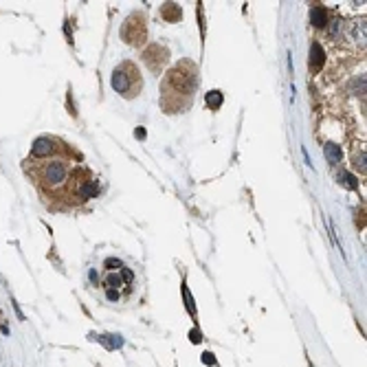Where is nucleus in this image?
Wrapping results in <instances>:
<instances>
[{
	"label": "nucleus",
	"mask_w": 367,
	"mask_h": 367,
	"mask_svg": "<svg viewBox=\"0 0 367 367\" xmlns=\"http://www.w3.org/2000/svg\"><path fill=\"white\" fill-rule=\"evenodd\" d=\"M352 29H354V38L358 42H365V20H354Z\"/></svg>",
	"instance_id": "obj_13"
},
{
	"label": "nucleus",
	"mask_w": 367,
	"mask_h": 367,
	"mask_svg": "<svg viewBox=\"0 0 367 367\" xmlns=\"http://www.w3.org/2000/svg\"><path fill=\"white\" fill-rule=\"evenodd\" d=\"M121 38L126 40L130 47H141V44L148 40V25H145V18L141 13H134L126 20V25L121 29Z\"/></svg>",
	"instance_id": "obj_3"
},
{
	"label": "nucleus",
	"mask_w": 367,
	"mask_h": 367,
	"mask_svg": "<svg viewBox=\"0 0 367 367\" xmlns=\"http://www.w3.org/2000/svg\"><path fill=\"white\" fill-rule=\"evenodd\" d=\"M339 180H341V185L348 187V189H356V187H358V180H356L352 174H348V172H343V174L339 176Z\"/></svg>",
	"instance_id": "obj_14"
},
{
	"label": "nucleus",
	"mask_w": 367,
	"mask_h": 367,
	"mask_svg": "<svg viewBox=\"0 0 367 367\" xmlns=\"http://www.w3.org/2000/svg\"><path fill=\"white\" fill-rule=\"evenodd\" d=\"M143 86V79L139 75V68L132 62H123L121 66H117L112 73V88L123 97H136L139 90Z\"/></svg>",
	"instance_id": "obj_2"
},
{
	"label": "nucleus",
	"mask_w": 367,
	"mask_h": 367,
	"mask_svg": "<svg viewBox=\"0 0 367 367\" xmlns=\"http://www.w3.org/2000/svg\"><path fill=\"white\" fill-rule=\"evenodd\" d=\"M310 22L314 27H324L326 22H328V11L324 9V7H312V11H310Z\"/></svg>",
	"instance_id": "obj_11"
},
{
	"label": "nucleus",
	"mask_w": 367,
	"mask_h": 367,
	"mask_svg": "<svg viewBox=\"0 0 367 367\" xmlns=\"http://www.w3.org/2000/svg\"><path fill=\"white\" fill-rule=\"evenodd\" d=\"M99 194V180H86L82 187H79L77 196L82 198V200H88V198H95Z\"/></svg>",
	"instance_id": "obj_8"
},
{
	"label": "nucleus",
	"mask_w": 367,
	"mask_h": 367,
	"mask_svg": "<svg viewBox=\"0 0 367 367\" xmlns=\"http://www.w3.org/2000/svg\"><path fill=\"white\" fill-rule=\"evenodd\" d=\"M182 297H185V304H187V308H189V314H192V317H196V308H194V304H192V295H189L187 286L182 288Z\"/></svg>",
	"instance_id": "obj_16"
},
{
	"label": "nucleus",
	"mask_w": 367,
	"mask_h": 367,
	"mask_svg": "<svg viewBox=\"0 0 367 367\" xmlns=\"http://www.w3.org/2000/svg\"><path fill=\"white\" fill-rule=\"evenodd\" d=\"M202 363H207V365H216V358H214V354H202Z\"/></svg>",
	"instance_id": "obj_18"
},
{
	"label": "nucleus",
	"mask_w": 367,
	"mask_h": 367,
	"mask_svg": "<svg viewBox=\"0 0 367 367\" xmlns=\"http://www.w3.org/2000/svg\"><path fill=\"white\" fill-rule=\"evenodd\" d=\"M356 167L365 174V152H363V154H358V156H356Z\"/></svg>",
	"instance_id": "obj_17"
},
{
	"label": "nucleus",
	"mask_w": 367,
	"mask_h": 367,
	"mask_svg": "<svg viewBox=\"0 0 367 367\" xmlns=\"http://www.w3.org/2000/svg\"><path fill=\"white\" fill-rule=\"evenodd\" d=\"M53 152H55V145H53V141H51V139H47V136L35 139V143H33V148H31V154H33V156H38V158L51 156Z\"/></svg>",
	"instance_id": "obj_6"
},
{
	"label": "nucleus",
	"mask_w": 367,
	"mask_h": 367,
	"mask_svg": "<svg viewBox=\"0 0 367 367\" xmlns=\"http://www.w3.org/2000/svg\"><path fill=\"white\" fill-rule=\"evenodd\" d=\"M192 343H200V332H198V330H192Z\"/></svg>",
	"instance_id": "obj_19"
},
{
	"label": "nucleus",
	"mask_w": 367,
	"mask_h": 367,
	"mask_svg": "<svg viewBox=\"0 0 367 367\" xmlns=\"http://www.w3.org/2000/svg\"><path fill=\"white\" fill-rule=\"evenodd\" d=\"M324 62H326V53H324V49H321V44L312 42V47H310V68L317 73V71H321Z\"/></svg>",
	"instance_id": "obj_7"
},
{
	"label": "nucleus",
	"mask_w": 367,
	"mask_h": 367,
	"mask_svg": "<svg viewBox=\"0 0 367 367\" xmlns=\"http://www.w3.org/2000/svg\"><path fill=\"white\" fill-rule=\"evenodd\" d=\"M204 101H207V106H209L211 110H218L220 106H222L224 97H222V93H220V90H211V93H207V97H204Z\"/></svg>",
	"instance_id": "obj_12"
},
{
	"label": "nucleus",
	"mask_w": 367,
	"mask_h": 367,
	"mask_svg": "<svg viewBox=\"0 0 367 367\" xmlns=\"http://www.w3.org/2000/svg\"><path fill=\"white\" fill-rule=\"evenodd\" d=\"M163 18L165 20H170V22H178L180 20V16H182V11H180V7L176 5V3H167L165 7H163Z\"/></svg>",
	"instance_id": "obj_10"
},
{
	"label": "nucleus",
	"mask_w": 367,
	"mask_h": 367,
	"mask_svg": "<svg viewBox=\"0 0 367 367\" xmlns=\"http://www.w3.org/2000/svg\"><path fill=\"white\" fill-rule=\"evenodd\" d=\"M42 178L47 182V187H60L68 180V170L62 160H51V163L42 170Z\"/></svg>",
	"instance_id": "obj_4"
},
{
	"label": "nucleus",
	"mask_w": 367,
	"mask_h": 367,
	"mask_svg": "<svg viewBox=\"0 0 367 367\" xmlns=\"http://www.w3.org/2000/svg\"><path fill=\"white\" fill-rule=\"evenodd\" d=\"M167 57H170V51H167L165 47H160V44H152V47L145 51L143 60H145V64H148L154 73H158L167 64Z\"/></svg>",
	"instance_id": "obj_5"
},
{
	"label": "nucleus",
	"mask_w": 367,
	"mask_h": 367,
	"mask_svg": "<svg viewBox=\"0 0 367 367\" xmlns=\"http://www.w3.org/2000/svg\"><path fill=\"white\" fill-rule=\"evenodd\" d=\"M99 341H101V343H106V346H108L110 350H112V348H121V346H123L121 336H112V334H110V336H101Z\"/></svg>",
	"instance_id": "obj_15"
},
{
	"label": "nucleus",
	"mask_w": 367,
	"mask_h": 367,
	"mask_svg": "<svg viewBox=\"0 0 367 367\" xmlns=\"http://www.w3.org/2000/svg\"><path fill=\"white\" fill-rule=\"evenodd\" d=\"M196 90V66L182 60L167 73L160 86V104L165 112H182L192 106Z\"/></svg>",
	"instance_id": "obj_1"
},
{
	"label": "nucleus",
	"mask_w": 367,
	"mask_h": 367,
	"mask_svg": "<svg viewBox=\"0 0 367 367\" xmlns=\"http://www.w3.org/2000/svg\"><path fill=\"white\" fill-rule=\"evenodd\" d=\"M136 136H139V139H143V136H145V130H143V128H139V130H136Z\"/></svg>",
	"instance_id": "obj_20"
},
{
	"label": "nucleus",
	"mask_w": 367,
	"mask_h": 367,
	"mask_svg": "<svg viewBox=\"0 0 367 367\" xmlns=\"http://www.w3.org/2000/svg\"><path fill=\"white\" fill-rule=\"evenodd\" d=\"M326 158H328L330 165H339L343 160V150L339 148V145H334V143H328L326 145Z\"/></svg>",
	"instance_id": "obj_9"
}]
</instances>
